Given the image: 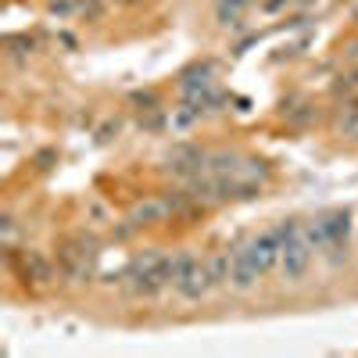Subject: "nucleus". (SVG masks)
Returning <instances> with one entry per match:
<instances>
[{
    "label": "nucleus",
    "mask_w": 358,
    "mask_h": 358,
    "mask_svg": "<svg viewBox=\"0 0 358 358\" xmlns=\"http://www.w3.org/2000/svg\"><path fill=\"white\" fill-rule=\"evenodd\" d=\"M172 283V258L162 255V251H147V255H136L126 273H122V287L133 294V297H155L158 290H165Z\"/></svg>",
    "instance_id": "nucleus-1"
},
{
    "label": "nucleus",
    "mask_w": 358,
    "mask_h": 358,
    "mask_svg": "<svg viewBox=\"0 0 358 358\" xmlns=\"http://www.w3.org/2000/svg\"><path fill=\"white\" fill-rule=\"evenodd\" d=\"M57 273H62L69 283H86V280H94L97 273V262H101V248L97 241L90 233H72L65 236L62 244H57Z\"/></svg>",
    "instance_id": "nucleus-2"
},
{
    "label": "nucleus",
    "mask_w": 358,
    "mask_h": 358,
    "mask_svg": "<svg viewBox=\"0 0 358 358\" xmlns=\"http://www.w3.org/2000/svg\"><path fill=\"white\" fill-rule=\"evenodd\" d=\"M172 287H176V294L183 297V301H201V297L215 287V280H212L208 262L194 258L190 251H179L172 258Z\"/></svg>",
    "instance_id": "nucleus-3"
},
{
    "label": "nucleus",
    "mask_w": 358,
    "mask_h": 358,
    "mask_svg": "<svg viewBox=\"0 0 358 358\" xmlns=\"http://www.w3.org/2000/svg\"><path fill=\"white\" fill-rule=\"evenodd\" d=\"M348 236H351V215H348V208H334V212L319 215L308 226L312 251H330L334 258H341V251H348Z\"/></svg>",
    "instance_id": "nucleus-4"
},
{
    "label": "nucleus",
    "mask_w": 358,
    "mask_h": 358,
    "mask_svg": "<svg viewBox=\"0 0 358 358\" xmlns=\"http://www.w3.org/2000/svg\"><path fill=\"white\" fill-rule=\"evenodd\" d=\"M280 233H283V258H280V268L283 276L294 283L305 276V268L312 262V244H308V233L301 229V222L297 219H287L280 222Z\"/></svg>",
    "instance_id": "nucleus-5"
},
{
    "label": "nucleus",
    "mask_w": 358,
    "mask_h": 358,
    "mask_svg": "<svg viewBox=\"0 0 358 358\" xmlns=\"http://www.w3.org/2000/svg\"><path fill=\"white\" fill-rule=\"evenodd\" d=\"M8 265L15 268V276H18L22 283H29V287H47V283H54V265H57V262H50V258L40 255V251H15V248H8Z\"/></svg>",
    "instance_id": "nucleus-6"
},
{
    "label": "nucleus",
    "mask_w": 358,
    "mask_h": 358,
    "mask_svg": "<svg viewBox=\"0 0 358 358\" xmlns=\"http://www.w3.org/2000/svg\"><path fill=\"white\" fill-rule=\"evenodd\" d=\"M244 255L251 258V265L258 268L262 276L273 273V268L280 265V258H283V233H280V226L262 233V236H255L251 244H244Z\"/></svg>",
    "instance_id": "nucleus-7"
},
{
    "label": "nucleus",
    "mask_w": 358,
    "mask_h": 358,
    "mask_svg": "<svg viewBox=\"0 0 358 358\" xmlns=\"http://www.w3.org/2000/svg\"><path fill=\"white\" fill-rule=\"evenodd\" d=\"M172 212H176L172 197H151V201H143V204L133 208L129 222H133V226H158V222H165Z\"/></svg>",
    "instance_id": "nucleus-8"
},
{
    "label": "nucleus",
    "mask_w": 358,
    "mask_h": 358,
    "mask_svg": "<svg viewBox=\"0 0 358 358\" xmlns=\"http://www.w3.org/2000/svg\"><path fill=\"white\" fill-rule=\"evenodd\" d=\"M262 280V273L251 265V258L244 255V248L241 251H233V265H229V283L236 287V290H248V287H255Z\"/></svg>",
    "instance_id": "nucleus-9"
},
{
    "label": "nucleus",
    "mask_w": 358,
    "mask_h": 358,
    "mask_svg": "<svg viewBox=\"0 0 358 358\" xmlns=\"http://www.w3.org/2000/svg\"><path fill=\"white\" fill-rule=\"evenodd\" d=\"M204 90H212V62H204L183 76V94H204Z\"/></svg>",
    "instance_id": "nucleus-10"
},
{
    "label": "nucleus",
    "mask_w": 358,
    "mask_h": 358,
    "mask_svg": "<svg viewBox=\"0 0 358 358\" xmlns=\"http://www.w3.org/2000/svg\"><path fill=\"white\" fill-rule=\"evenodd\" d=\"M341 133L344 136H351V140H358V97H351L348 104H344V111H341Z\"/></svg>",
    "instance_id": "nucleus-11"
},
{
    "label": "nucleus",
    "mask_w": 358,
    "mask_h": 358,
    "mask_svg": "<svg viewBox=\"0 0 358 358\" xmlns=\"http://www.w3.org/2000/svg\"><path fill=\"white\" fill-rule=\"evenodd\" d=\"M251 4V0H219V8H215V15H219V22L222 25H229V22H236L244 15V8Z\"/></svg>",
    "instance_id": "nucleus-12"
},
{
    "label": "nucleus",
    "mask_w": 358,
    "mask_h": 358,
    "mask_svg": "<svg viewBox=\"0 0 358 358\" xmlns=\"http://www.w3.org/2000/svg\"><path fill=\"white\" fill-rule=\"evenodd\" d=\"M334 94H337V97H348V101L358 97V69L348 72V76H341V79L334 83Z\"/></svg>",
    "instance_id": "nucleus-13"
},
{
    "label": "nucleus",
    "mask_w": 358,
    "mask_h": 358,
    "mask_svg": "<svg viewBox=\"0 0 358 358\" xmlns=\"http://www.w3.org/2000/svg\"><path fill=\"white\" fill-rule=\"evenodd\" d=\"M283 4H287V0H265V4H262V8H265L268 15H276V11H280Z\"/></svg>",
    "instance_id": "nucleus-14"
},
{
    "label": "nucleus",
    "mask_w": 358,
    "mask_h": 358,
    "mask_svg": "<svg viewBox=\"0 0 358 358\" xmlns=\"http://www.w3.org/2000/svg\"><path fill=\"white\" fill-rule=\"evenodd\" d=\"M344 54H348V57H358V40H355V43H351V47H348Z\"/></svg>",
    "instance_id": "nucleus-15"
}]
</instances>
